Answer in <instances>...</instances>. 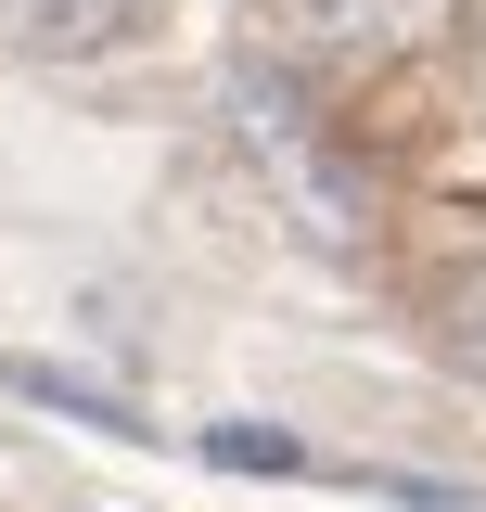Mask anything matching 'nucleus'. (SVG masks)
Masks as SVG:
<instances>
[{
    "mask_svg": "<svg viewBox=\"0 0 486 512\" xmlns=\"http://www.w3.org/2000/svg\"><path fill=\"white\" fill-rule=\"evenodd\" d=\"M320 39H384V0H307Z\"/></svg>",
    "mask_w": 486,
    "mask_h": 512,
    "instance_id": "nucleus-5",
    "label": "nucleus"
},
{
    "mask_svg": "<svg viewBox=\"0 0 486 512\" xmlns=\"http://www.w3.org/2000/svg\"><path fill=\"white\" fill-rule=\"evenodd\" d=\"M205 461H218V474H307V448L282 436V423H218Z\"/></svg>",
    "mask_w": 486,
    "mask_h": 512,
    "instance_id": "nucleus-4",
    "label": "nucleus"
},
{
    "mask_svg": "<svg viewBox=\"0 0 486 512\" xmlns=\"http://www.w3.org/2000/svg\"><path fill=\"white\" fill-rule=\"evenodd\" d=\"M435 359L486 384V256H474V269H448V282H435Z\"/></svg>",
    "mask_w": 486,
    "mask_h": 512,
    "instance_id": "nucleus-2",
    "label": "nucleus"
},
{
    "mask_svg": "<svg viewBox=\"0 0 486 512\" xmlns=\"http://www.w3.org/2000/svg\"><path fill=\"white\" fill-rule=\"evenodd\" d=\"M0 26L26 64H103L154 39V0H0Z\"/></svg>",
    "mask_w": 486,
    "mask_h": 512,
    "instance_id": "nucleus-1",
    "label": "nucleus"
},
{
    "mask_svg": "<svg viewBox=\"0 0 486 512\" xmlns=\"http://www.w3.org/2000/svg\"><path fill=\"white\" fill-rule=\"evenodd\" d=\"M13 397H39V410H77V423H103V436H141V410H116L103 384H77V372H52V359H13Z\"/></svg>",
    "mask_w": 486,
    "mask_h": 512,
    "instance_id": "nucleus-3",
    "label": "nucleus"
}]
</instances>
